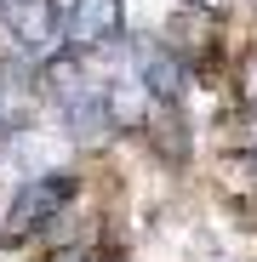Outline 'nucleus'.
<instances>
[{
  "mask_svg": "<svg viewBox=\"0 0 257 262\" xmlns=\"http://www.w3.org/2000/svg\"><path fill=\"white\" fill-rule=\"evenodd\" d=\"M74 200V177L69 171H40V177H29L17 194H12V211H6V239L23 245L34 239L46 223H57V211Z\"/></svg>",
  "mask_w": 257,
  "mask_h": 262,
  "instance_id": "nucleus-1",
  "label": "nucleus"
},
{
  "mask_svg": "<svg viewBox=\"0 0 257 262\" xmlns=\"http://www.w3.org/2000/svg\"><path fill=\"white\" fill-rule=\"evenodd\" d=\"M69 52H109L126 34V0H74L69 6Z\"/></svg>",
  "mask_w": 257,
  "mask_h": 262,
  "instance_id": "nucleus-2",
  "label": "nucleus"
},
{
  "mask_svg": "<svg viewBox=\"0 0 257 262\" xmlns=\"http://www.w3.org/2000/svg\"><path fill=\"white\" fill-rule=\"evenodd\" d=\"M0 23L17 40V52H52L57 46V6L52 0H0Z\"/></svg>",
  "mask_w": 257,
  "mask_h": 262,
  "instance_id": "nucleus-3",
  "label": "nucleus"
},
{
  "mask_svg": "<svg viewBox=\"0 0 257 262\" xmlns=\"http://www.w3.org/2000/svg\"><path fill=\"white\" fill-rule=\"evenodd\" d=\"M240 80H246V97H251V108H257V52L246 57V69H240Z\"/></svg>",
  "mask_w": 257,
  "mask_h": 262,
  "instance_id": "nucleus-4",
  "label": "nucleus"
},
{
  "mask_svg": "<svg viewBox=\"0 0 257 262\" xmlns=\"http://www.w3.org/2000/svg\"><path fill=\"white\" fill-rule=\"evenodd\" d=\"M251 171H257V154H251Z\"/></svg>",
  "mask_w": 257,
  "mask_h": 262,
  "instance_id": "nucleus-5",
  "label": "nucleus"
}]
</instances>
